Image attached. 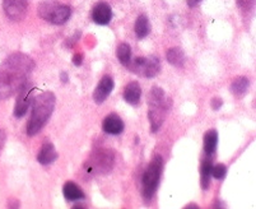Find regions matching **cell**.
<instances>
[{
    "instance_id": "cell-1",
    "label": "cell",
    "mask_w": 256,
    "mask_h": 209,
    "mask_svg": "<svg viewBox=\"0 0 256 209\" xmlns=\"http://www.w3.org/2000/svg\"><path fill=\"white\" fill-rule=\"evenodd\" d=\"M34 68V60L24 54H13L0 65V100H6L26 84Z\"/></svg>"
},
{
    "instance_id": "cell-2",
    "label": "cell",
    "mask_w": 256,
    "mask_h": 209,
    "mask_svg": "<svg viewBox=\"0 0 256 209\" xmlns=\"http://www.w3.org/2000/svg\"><path fill=\"white\" fill-rule=\"evenodd\" d=\"M54 108H55V96L51 92H44L38 97H36L32 115L26 129L30 136L40 133V130L42 129L44 125L50 119Z\"/></svg>"
},
{
    "instance_id": "cell-3",
    "label": "cell",
    "mask_w": 256,
    "mask_h": 209,
    "mask_svg": "<svg viewBox=\"0 0 256 209\" xmlns=\"http://www.w3.org/2000/svg\"><path fill=\"white\" fill-rule=\"evenodd\" d=\"M167 111H168V104H167L166 94L160 87H153L150 94V112H148L153 133H156L164 122Z\"/></svg>"
},
{
    "instance_id": "cell-4",
    "label": "cell",
    "mask_w": 256,
    "mask_h": 209,
    "mask_svg": "<svg viewBox=\"0 0 256 209\" xmlns=\"http://www.w3.org/2000/svg\"><path fill=\"white\" fill-rule=\"evenodd\" d=\"M70 8L56 0H44L38 6L40 17L52 24H64L70 18Z\"/></svg>"
},
{
    "instance_id": "cell-5",
    "label": "cell",
    "mask_w": 256,
    "mask_h": 209,
    "mask_svg": "<svg viewBox=\"0 0 256 209\" xmlns=\"http://www.w3.org/2000/svg\"><path fill=\"white\" fill-rule=\"evenodd\" d=\"M162 167H164V161L160 156H156L153 161L150 162V166L146 167L144 172L142 182H143V195L146 200L152 199L157 190L158 184H160V178L162 174Z\"/></svg>"
},
{
    "instance_id": "cell-6",
    "label": "cell",
    "mask_w": 256,
    "mask_h": 209,
    "mask_svg": "<svg viewBox=\"0 0 256 209\" xmlns=\"http://www.w3.org/2000/svg\"><path fill=\"white\" fill-rule=\"evenodd\" d=\"M128 68L139 76H143L146 78H154L160 73V60L156 56H140L136 58L134 62H130Z\"/></svg>"
},
{
    "instance_id": "cell-7",
    "label": "cell",
    "mask_w": 256,
    "mask_h": 209,
    "mask_svg": "<svg viewBox=\"0 0 256 209\" xmlns=\"http://www.w3.org/2000/svg\"><path fill=\"white\" fill-rule=\"evenodd\" d=\"M114 157L112 153L108 150H102L94 154L93 158H90L87 164V171L93 174H102L106 172L112 167Z\"/></svg>"
},
{
    "instance_id": "cell-8",
    "label": "cell",
    "mask_w": 256,
    "mask_h": 209,
    "mask_svg": "<svg viewBox=\"0 0 256 209\" xmlns=\"http://www.w3.org/2000/svg\"><path fill=\"white\" fill-rule=\"evenodd\" d=\"M6 14L12 20H20L28 8V0H3Z\"/></svg>"
},
{
    "instance_id": "cell-9",
    "label": "cell",
    "mask_w": 256,
    "mask_h": 209,
    "mask_svg": "<svg viewBox=\"0 0 256 209\" xmlns=\"http://www.w3.org/2000/svg\"><path fill=\"white\" fill-rule=\"evenodd\" d=\"M32 92H34V88L27 84V83L20 90V96H18L17 102H16L14 112H13L16 118H18V119L24 116V114L28 110L30 104H31L32 100Z\"/></svg>"
},
{
    "instance_id": "cell-10",
    "label": "cell",
    "mask_w": 256,
    "mask_h": 209,
    "mask_svg": "<svg viewBox=\"0 0 256 209\" xmlns=\"http://www.w3.org/2000/svg\"><path fill=\"white\" fill-rule=\"evenodd\" d=\"M112 88H114L112 78L108 76H102V80H100L96 90H94V92H93V101L96 102V104H102V102L108 97V94L112 92Z\"/></svg>"
},
{
    "instance_id": "cell-11",
    "label": "cell",
    "mask_w": 256,
    "mask_h": 209,
    "mask_svg": "<svg viewBox=\"0 0 256 209\" xmlns=\"http://www.w3.org/2000/svg\"><path fill=\"white\" fill-rule=\"evenodd\" d=\"M93 20L100 26L108 24L112 18V10H111L110 6L106 3H98L92 12Z\"/></svg>"
},
{
    "instance_id": "cell-12",
    "label": "cell",
    "mask_w": 256,
    "mask_h": 209,
    "mask_svg": "<svg viewBox=\"0 0 256 209\" xmlns=\"http://www.w3.org/2000/svg\"><path fill=\"white\" fill-rule=\"evenodd\" d=\"M102 129H104L107 134L116 136V134L122 133V130H124V122H122V120L120 119V116H118L116 114H110V115H107L104 119Z\"/></svg>"
},
{
    "instance_id": "cell-13",
    "label": "cell",
    "mask_w": 256,
    "mask_h": 209,
    "mask_svg": "<svg viewBox=\"0 0 256 209\" xmlns=\"http://www.w3.org/2000/svg\"><path fill=\"white\" fill-rule=\"evenodd\" d=\"M62 194H64L65 199L69 202H76L84 198V192L80 189V186L76 185V182H72V181H69V182L64 185Z\"/></svg>"
},
{
    "instance_id": "cell-14",
    "label": "cell",
    "mask_w": 256,
    "mask_h": 209,
    "mask_svg": "<svg viewBox=\"0 0 256 209\" xmlns=\"http://www.w3.org/2000/svg\"><path fill=\"white\" fill-rule=\"evenodd\" d=\"M58 158V153L55 147H54L51 143H46V144L42 146L41 150H40L38 156H37V160H38L40 164H50L52 162L56 161Z\"/></svg>"
},
{
    "instance_id": "cell-15",
    "label": "cell",
    "mask_w": 256,
    "mask_h": 209,
    "mask_svg": "<svg viewBox=\"0 0 256 209\" xmlns=\"http://www.w3.org/2000/svg\"><path fill=\"white\" fill-rule=\"evenodd\" d=\"M142 90L138 82H130L124 90V100L130 104H136L140 100Z\"/></svg>"
},
{
    "instance_id": "cell-16",
    "label": "cell",
    "mask_w": 256,
    "mask_h": 209,
    "mask_svg": "<svg viewBox=\"0 0 256 209\" xmlns=\"http://www.w3.org/2000/svg\"><path fill=\"white\" fill-rule=\"evenodd\" d=\"M218 143V133L216 130H209L204 136V152L208 156H212L216 152Z\"/></svg>"
},
{
    "instance_id": "cell-17",
    "label": "cell",
    "mask_w": 256,
    "mask_h": 209,
    "mask_svg": "<svg viewBox=\"0 0 256 209\" xmlns=\"http://www.w3.org/2000/svg\"><path fill=\"white\" fill-rule=\"evenodd\" d=\"M212 161L210 160H206L202 164V170H200V182H202V188L204 190L208 189L210 186V178H212Z\"/></svg>"
},
{
    "instance_id": "cell-18",
    "label": "cell",
    "mask_w": 256,
    "mask_h": 209,
    "mask_svg": "<svg viewBox=\"0 0 256 209\" xmlns=\"http://www.w3.org/2000/svg\"><path fill=\"white\" fill-rule=\"evenodd\" d=\"M166 56L170 64L174 65V66H182L185 62V55H184L182 50L178 48H170L166 52Z\"/></svg>"
},
{
    "instance_id": "cell-19",
    "label": "cell",
    "mask_w": 256,
    "mask_h": 209,
    "mask_svg": "<svg viewBox=\"0 0 256 209\" xmlns=\"http://www.w3.org/2000/svg\"><path fill=\"white\" fill-rule=\"evenodd\" d=\"M150 20L146 18V16L142 14L136 22V36H138V38H144L146 34H150Z\"/></svg>"
},
{
    "instance_id": "cell-20",
    "label": "cell",
    "mask_w": 256,
    "mask_h": 209,
    "mask_svg": "<svg viewBox=\"0 0 256 209\" xmlns=\"http://www.w3.org/2000/svg\"><path fill=\"white\" fill-rule=\"evenodd\" d=\"M248 88V80L246 78V76H238V78H236L231 84L232 94H236V96H242V94H245Z\"/></svg>"
},
{
    "instance_id": "cell-21",
    "label": "cell",
    "mask_w": 256,
    "mask_h": 209,
    "mask_svg": "<svg viewBox=\"0 0 256 209\" xmlns=\"http://www.w3.org/2000/svg\"><path fill=\"white\" fill-rule=\"evenodd\" d=\"M118 58L124 66H128V65H129V62H132V50H130V46L128 45V44H121V45L118 46Z\"/></svg>"
},
{
    "instance_id": "cell-22",
    "label": "cell",
    "mask_w": 256,
    "mask_h": 209,
    "mask_svg": "<svg viewBox=\"0 0 256 209\" xmlns=\"http://www.w3.org/2000/svg\"><path fill=\"white\" fill-rule=\"evenodd\" d=\"M226 175H227V167L223 164H216L212 168V176L217 178V180H223L226 178Z\"/></svg>"
},
{
    "instance_id": "cell-23",
    "label": "cell",
    "mask_w": 256,
    "mask_h": 209,
    "mask_svg": "<svg viewBox=\"0 0 256 209\" xmlns=\"http://www.w3.org/2000/svg\"><path fill=\"white\" fill-rule=\"evenodd\" d=\"M220 106H222V100L218 98V97H214L212 100V108H213V110H220Z\"/></svg>"
},
{
    "instance_id": "cell-24",
    "label": "cell",
    "mask_w": 256,
    "mask_h": 209,
    "mask_svg": "<svg viewBox=\"0 0 256 209\" xmlns=\"http://www.w3.org/2000/svg\"><path fill=\"white\" fill-rule=\"evenodd\" d=\"M82 60H83V58H82V55H80V54L74 55L73 62H74V64H76V65H80V64H82Z\"/></svg>"
},
{
    "instance_id": "cell-25",
    "label": "cell",
    "mask_w": 256,
    "mask_h": 209,
    "mask_svg": "<svg viewBox=\"0 0 256 209\" xmlns=\"http://www.w3.org/2000/svg\"><path fill=\"white\" fill-rule=\"evenodd\" d=\"M4 143H6V133H4L3 130L0 129V150L3 148Z\"/></svg>"
},
{
    "instance_id": "cell-26",
    "label": "cell",
    "mask_w": 256,
    "mask_h": 209,
    "mask_svg": "<svg viewBox=\"0 0 256 209\" xmlns=\"http://www.w3.org/2000/svg\"><path fill=\"white\" fill-rule=\"evenodd\" d=\"M200 2H202V0H188V6H195L198 3H200Z\"/></svg>"
},
{
    "instance_id": "cell-27",
    "label": "cell",
    "mask_w": 256,
    "mask_h": 209,
    "mask_svg": "<svg viewBox=\"0 0 256 209\" xmlns=\"http://www.w3.org/2000/svg\"><path fill=\"white\" fill-rule=\"evenodd\" d=\"M62 82H68V74L62 73Z\"/></svg>"
}]
</instances>
